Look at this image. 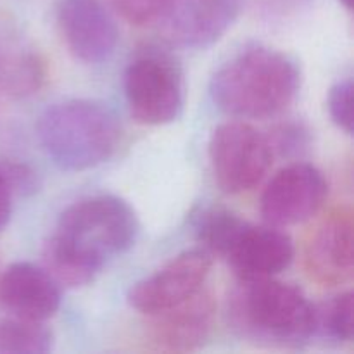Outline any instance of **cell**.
Here are the masks:
<instances>
[{
    "label": "cell",
    "mask_w": 354,
    "mask_h": 354,
    "mask_svg": "<svg viewBox=\"0 0 354 354\" xmlns=\"http://www.w3.org/2000/svg\"><path fill=\"white\" fill-rule=\"evenodd\" d=\"M0 173L6 178L14 197L31 196L40 187V176L26 162L14 161V159H2L0 161Z\"/></svg>",
    "instance_id": "d6986e66"
},
{
    "label": "cell",
    "mask_w": 354,
    "mask_h": 354,
    "mask_svg": "<svg viewBox=\"0 0 354 354\" xmlns=\"http://www.w3.org/2000/svg\"><path fill=\"white\" fill-rule=\"evenodd\" d=\"M57 24L68 50L85 64L107 61L120 40L116 21L100 0H62Z\"/></svg>",
    "instance_id": "9c48e42d"
},
{
    "label": "cell",
    "mask_w": 354,
    "mask_h": 354,
    "mask_svg": "<svg viewBox=\"0 0 354 354\" xmlns=\"http://www.w3.org/2000/svg\"><path fill=\"white\" fill-rule=\"evenodd\" d=\"M301 73L289 55L251 47L225 62L211 80V99L239 120H265L286 111L296 99Z\"/></svg>",
    "instance_id": "6da1fadb"
},
{
    "label": "cell",
    "mask_w": 354,
    "mask_h": 354,
    "mask_svg": "<svg viewBox=\"0 0 354 354\" xmlns=\"http://www.w3.org/2000/svg\"><path fill=\"white\" fill-rule=\"evenodd\" d=\"M221 259L241 279L273 277L289 268L294 259V244L277 227H256L242 220Z\"/></svg>",
    "instance_id": "7c38bea8"
},
{
    "label": "cell",
    "mask_w": 354,
    "mask_h": 354,
    "mask_svg": "<svg viewBox=\"0 0 354 354\" xmlns=\"http://www.w3.org/2000/svg\"><path fill=\"white\" fill-rule=\"evenodd\" d=\"M124 97L133 120L147 127L173 123L182 114L185 92L178 62L166 52L147 48L124 71Z\"/></svg>",
    "instance_id": "5b68a950"
},
{
    "label": "cell",
    "mask_w": 354,
    "mask_h": 354,
    "mask_svg": "<svg viewBox=\"0 0 354 354\" xmlns=\"http://www.w3.org/2000/svg\"><path fill=\"white\" fill-rule=\"evenodd\" d=\"M111 9L133 26L158 24L171 7L173 0H106Z\"/></svg>",
    "instance_id": "e0dca14e"
},
{
    "label": "cell",
    "mask_w": 354,
    "mask_h": 354,
    "mask_svg": "<svg viewBox=\"0 0 354 354\" xmlns=\"http://www.w3.org/2000/svg\"><path fill=\"white\" fill-rule=\"evenodd\" d=\"M214 308L213 296L204 289L199 290L185 303L152 315L149 335L161 351H194L203 346L209 335Z\"/></svg>",
    "instance_id": "5bb4252c"
},
{
    "label": "cell",
    "mask_w": 354,
    "mask_h": 354,
    "mask_svg": "<svg viewBox=\"0 0 354 354\" xmlns=\"http://www.w3.org/2000/svg\"><path fill=\"white\" fill-rule=\"evenodd\" d=\"M211 258L204 249L182 252L151 277L135 283L128 292V303L147 317L185 303L204 289L213 265Z\"/></svg>",
    "instance_id": "ba28073f"
},
{
    "label": "cell",
    "mask_w": 354,
    "mask_h": 354,
    "mask_svg": "<svg viewBox=\"0 0 354 354\" xmlns=\"http://www.w3.org/2000/svg\"><path fill=\"white\" fill-rule=\"evenodd\" d=\"M0 303L12 317L44 322L57 313L61 289L44 268L19 261L0 275Z\"/></svg>",
    "instance_id": "4fadbf2b"
},
{
    "label": "cell",
    "mask_w": 354,
    "mask_h": 354,
    "mask_svg": "<svg viewBox=\"0 0 354 354\" xmlns=\"http://www.w3.org/2000/svg\"><path fill=\"white\" fill-rule=\"evenodd\" d=\"M207 154L214 182L228 196L258 187L273 161L270 138L244 121H228L214 128Z\"/></svg>",
    "instance_id": "8992f818"
},
{
    "label": "cell",
    "mask_w": 354,
    "mask_h": 354,
    "mask_svg": "<svg viewBox=\"0 0 354 354\" xmlns=\"http://www.w3.org/2000/svg\"><path fill=\"white\" fill-rule=\"evenodd\" d=\"M37 138L57 168L86 171L113 158L121 140V127L106 104L69 99L52 104L40 114Z\"/></svg>",
    "instance_id": "3957f363"
},
{
    "label": "cell",
    "mask_w": 354,
    "mask_h": 354,
    "mask_svg": "<svg viewBox=\"0 0 354 354\" xmlns=\"http://www.w3.org/2000/svg\"><path fill=\"white\" fill-rule=\"evenodd\" d=\"M341 2L344 3V6L348 7V9H351V7H353V0H341Z\"/></svg>",
    "instance_id": "7402d4cb"
},
{
    "label": "cell",
    "mask_w": 354,
    "mask_h": 354,
    "mask_svg": "<svg viewBox=\"0 0 354 354\" xmlns=\"http://www.w3.org/2000/svg\"><path fill=\"white\" fill-rule=\"evenodd\" d=\"M353 303L351 290L337 294L317 310V330L339 342L353 339Z\"/></svg>",
    "instance_id": "2e32d148"
},
{
    "label": "cell",
    "mask_w": 354,
    "mask_h": 354,
    "mask_svg": "<svg viewBox=\"0 0 354 354\" xmlns=\"http://www.w3.org/2000/svg\"><path fill=\"white\" fill-rule=\"evenodd\" d=\"M12 192H10L6 178L0 173V230H3L6 225L9 223L10 213H12Z\"/></svg>",
    "instance_id": "44dd1931"
},
{
    "label": "cell",
    "mask_w": 354,
    "mask_h": 354,
    "mask_svg": "<svg viewBox=\"0 0 354 354\" xmlns=\"http://www.w3.org/2000/svg\"><path fill=\"white\" fill-rule=\"evenodd\" d=\"M270 138V137H268ZM272 149H279L280 152H299L306 145V131L296 124H283L275 131V140L270 138Z\"/></svg>",
    "instance_id": "ffe728a7"
},
{
    "label": "cell",
    "mask_w": 354,
    "mask_h": 354,
    "mask_svg": "<svg viewBox=\"0 0 354 354\" xmlns=\"http://www.w3.org/2000/svg\"><path fill=\"white\" fill-rule=\"evenodd\" d=\"M304 268L324 287L349 282L354 270L353 213L339 207L328 213L304 245Z\"/></svg>",
    "instance_id": "30bf717a"
},
{
    "label": "cell",
    "mask_w": 354,
    "mask_h": 354,
    "mask_svg": "<svg viewBox=\"0 0 354 354\" xmlns=\"http://www.w3.org/2000/svg\"><path fill=\"white\" fill-rule=\"evenodd\" d=\"M54 348V334L41 322L0 320V354H45Z\"/></svg>",
    "instance_id": "9a60e30c"
},
{
    "label": "cell",
    "mask_w": 354,
    "mask_h": 354,
    "mask_svg": "<svg viewBox=\"0 0 354 354\" xmlns=\"http://www.w3.org/2000/svg\"><path fill=\"white\" fill-rule=\"evenodd\" d=\"M241 7L242 0H173L158 24L175 45L204 48L227 33Z\"/></svg>",
    "instance_id": "8fae6325"
},
{
    "label": "cell",
    "mask_w": 354,
    "mask_h": 354,
    "mask_svg": "<svg viewBox=\"0 0 354 354\" xmlns=\"http://www.w3.org/2000/svg\"><path fill=\"white\" fill-rule=\"evenodd\" d=\"M328 114L344 133L353 135V82L342 80L328 90Z\"/></svg>",
    "instance_id": "ac0fdd59"
},
{
    "label": "cell",
    "mask_w": 354,
    "mask_h": 354,
    "mask_svg": "<svg viewBox=\"0 0 354 354\" xmlns=\"http://www.w3.org/2000/svg\"><path fill=\"white\" fill-rule=\"evenodd\" d=\"M228 318L237 334L268 346L294 348L317 332V308L292 283L241 279L228 299Z\"/></svg>",
    "instance_id": "7a4b0ae2"
},
{
    "label": "cell",
    "mask_w": 354,
    "mask_h": 354,
    "mask_svg": "<svg viewBox=\"0 0 354 354\" xmlns=\"http://www.w3.org/2000/svg\"><path fill=\"white\" fill-rule=\"evenodd\" d=\"M328 196L324 173L308 162H294L280 169L265 187L259 213L266 225L282 228L313 218Z\"/></svg>",
    "instance_id": "52a82bcc"
},
{
    "label": "cell",
    "mask_w": 354,
    "mask_h": 354,
    "mask_svg": "<svg viewBox=\"0 0 354 354\" xmlns=\"http://www.w3.org/2000/svg\"><path fill=\"white\" fill-rule=\"evenodd\" d=\"M137 235L138 218L127 201L93 196L66 207L50 237L100 273L111 258L133 248Z\"/></svg>",
    "instance_id": "277c9868"
}]
</instances>
